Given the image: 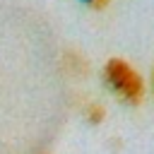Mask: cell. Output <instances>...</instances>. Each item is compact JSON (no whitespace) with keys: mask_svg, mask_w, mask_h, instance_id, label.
Masks as SVG:
<instances>
[{"mask_svg":"<svg viewBox=\"0 0 154 154\" xmlns=\"http://www.w3.org/2000/svg\"><path fill=\"white\" fill-rule=\"evenodd\" d=\"M103 82L118 101L128 106H140L144 101V79L142 75L123 58H108L103 65Z\"/></svg>","mask_w":154,"mask_h":154,"instance_id":"obj_1","label":"cell"},{"mask_svg":"<svg viewBox=\"0 0 154 154\" xmlns=\"http://www.w3.org/2000/svg\"><path fill=\"white\" fill-rule=\"evenodd\" d=\"M82 2H84V5H89L91 10H103L111 0H82Z\"/></svg>","mask_w":154,"mask_h":154,"instance_id":"obj_3","label":"cell"},{"mask_svg":"<svg viewBox=\"0 0 154 154\" xmlns=\"http://www.w3.org/2000/svg\"><path fill=\"white\" fill-rule=\"evenodd\" d=\"M152 87H154V72H152Z\"/></svg>","mask_w":154,"mask_h":154,"instance_id":"obj_4","label":"cell"},{"mask_svg":"<svg viewBox=\"0 0 154 154\" xmlns=\"http://www.w3.org/2000/svg\"><path fill=\"white\" fill-rule=\"evenodd\" d=\"M87 118L91 123H101L103 120V106L101 103H89L87 106Z\"/></svg>","mask_w":154,"mask_h":154,"instance_id":"obj_2","label":"cell"}]
</instances>
